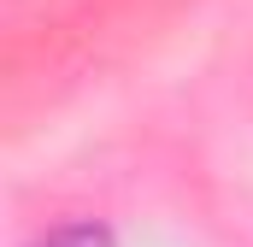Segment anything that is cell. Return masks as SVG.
<instances>
[{"mask_svg": "<svg viewBox=\"0 0 253 247\" xmlns=\"http://www.w3.org/2000/svg\"><path fill=\"white\" fill-rule=\"evenodd\" d=\"M47 247H112V236L94 230V224H71V230H59V236H47Z\"/></svg>", "mask_w": 253, "mask_h": 247, "instance_id": "1", "label": "cell"}]
</instances>
